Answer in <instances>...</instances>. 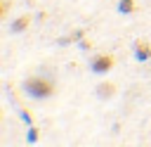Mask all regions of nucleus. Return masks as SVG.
Returning <instances> with one entry per match:
<instances>
[{
	"label": "nucleus",
	"mask_w": 151,
	"mask_h": 147,
	"mask_svg": "<svg viewBox=\"0 0 151 147\" xmlns=\"http://www.w3.org/2000/svg\"><path fill=\"white\" fill-rule=\"evenodd\" d=\"M24 92L28 95V97H33V100H47V97H52L54 95V83L50 81V78H42V76H31V78H26L24 81Z\"/></svg>",
	"instance_id": "nucleus-1"
},
{
	"label": "nucleus",
	"mask_w": 151,
	"mask_h": 147,
	"mask_svg": "<svg viewBox=\"0 0 151 147\" xmlns=\"http://www.w3.org/2000/svg\"><path fill=\"white\" fill-rule=\"evenodd\" d=\"M113 66H116V57L113 55H94L90 59V69L94 74H109Z\"/></svg>",
	"instance_id": "nucleus-2"
},
{
	"label": "nucleus",
	"mask_w": 151,
	"mask_h": 147,
	"mask_svg": "<svg viewBox=\"0 0 151 147\" xmlns=\"http://www.w3.org/2000/svg\"><path fill=\"white\" fill-rule=\"evenodd\" d=\"M132 55H134L137 62H149V59H151V43L137 40V43L132 45Z\"/></svg>",
	"instance_id": "nucleus-3"
},
{
	"label": "nucleus",
	"mask_w": 151,
	"mask_h": 147,
	"mask_svg": "<svg viewBox=\"0 0 151 147\" xmlns=\"http://www.w3.org/2000/svg\"><path fill=\"white\" fill-rule=\"evenodd\" d=\"M116 83H111V81H101L97 88H94V95L97 97H101V100H109V97H113L116 95Z\"/></svg>",
	"instance_id": "nucleus-4"
},
{
	"label": "nucleus",
	"mask_w": 151,
	"mask_h": 147,
	"mask_svg": "<svg viewBox=\"0 0 151 147\" xmlns=\"http://www.w3.org/2000/svg\"><path fill=\"white\" fill-rule=\"evenodd\" d=\"M28 26H31V14H21V17H17V19L12 21L9 31H12V33H21V31H26Z\"/></svg>",
	"instance_id": "nucleus-5"
},
{
	"label": "nucleus",
	"mask_w": 151,
	"mask_h": 147,
	"mask_svg": "<svg viewBox=\"0 0 151 147\" xmlns=\"http://www.w3.org/2000/svg\"><path fill=\"white\" fill-rule=\"evenodd\" d=\"M137 7H139L137 0H120V2H118V12H120V14H134Z\"/></svg>",
	"instance_id": "nucleus-6"
},
{
	"label": "nucleus",
	"mask_w": 151,
	"mask_h": 147,
	"mask_svg": "<svg viewBox=\"0 0 151 147\" xmlns=\"http://www.w3.org/2000/svg\"><path fill=\"white\" fill-rule=\"evenodd\" d=\"M26 140H28L31 145H33V142H38V140H40V130H38L35 126H28V138H26Z\"/></svg>",
	"instance_id": "nucleus-7"
},
{
	"label": "nucleus",
	"mask_w": 151,
	"mask_h": 147,
	"mask_svg": "<svg viewBox=\"0 0 151 147\" xmlns=\"http://www.w3.org/2000/svg\"><path fill=\"white\" fill-rule=\"evenodd\" d=\"M7 9H9V0H2V9H0V17L2 19L7 17Z\"/></svg>",
	"instance_id": "nucleus-8"
},
{
	"label": "nucleus",
	"mask_w": 151,
	"mask_h": 147,
	"mask_svg": "<svg viewBox=\"0 0 151 147\" xmlns=\"http://www.w3.org/2000/svg\"><path fill=\"white\" fill-rule=\"evenodd\" d=\"M21 119H24V121H26V123H28V126H31V114H28V111H26V109H21Z\"/></svg>",
	"instance_id": "nucleus-9"
}]
</instances>
